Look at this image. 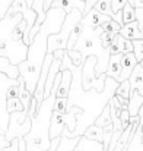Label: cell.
I'll return each mask as SVG.
<instances>
[{
	"instance_id": "cell-22",
	"label": "cell",
	"mask_w": 143,
	"mask_h": 151,
	"mask_svg": "<svg viewBox=\"0 0 143 151\" xmlns=\"http://www.w3.org/2000/svg\"><path fill=\"white\" fill-rule=\"evenodd\" d=\"M121 10H123V22L124 24L132 22V21H136V7L133 4H130L127 1Z\"/></svg>"
},
{
	"instance_id": "cell-26",
	"label": "cell",
	"mask_w": 143,
	"mask_h": 151,
	"mask_svg": "<svg viewBox=\"0 0 143 151\" xmlns=\"http://www.w3.org/2000/svg\"><path fill=\"white\" fill-rule=\"evenodd\" d=\"M133 53L137 59V62H142L143 60V37L139 40H133Z\"/></svg>"
},
{
	"instance_id": "cell-28",
	"label": "cell",
	"mask_w": 143,
	"mask_h": 151,
	"mask_svg": "<svg viewBox=\"0 0 143 151\" xmlns=\"http://www.w3.org/2000/svg\"><path fill=\"white\" fill-rule=\"evenodd\" d=\"M53 110H55V111H61V113H66V111H67V97H55L54 106H53Z\"/></svg>"
},
{
	"instance_id": "cell-9",
	"label": "cell",
	"mask_w": 143,
	"mask_h": 151,
	"mask_svg": "<svg viewBox=\"0 0 143 151\" xmlns=\"http://www.w3.org/2000/svg\"><path fill=\"white\" fill-rule=\"evenodd\" d=\"M108 50H110V54H117V53L124 54V53L133 51V43H132V40L124 38V37L118 32V34L114 37V40L111 41Z\"/></svg>"
},
{
	"instance_id": "cell-15",
	"label": "cell",
	"mask_w": 143,
	"mask_h": 151,
	"mask_svg": "<svg viewBox=\"0 0 143 151\" xmlns=\"http://www.w3.org/2000/svg\"><path fill=\"white\" fill-rule=\"evenodd\" d=\"M120 34L124 37V38H129V40H139L142 38L143 34L142 31L139 29V25H137V21H132V22H127L124 24L121 28H120Z\"/></svg>"
},
{
	"instance_id": "cell-37",
	"label": "cell",
	"mask_w": 143,
	"mask_h": 151,
	"mask_svg": "<svg viewBox=\"0 0 143 151\" xmlns=\"http://www.w3.org/2000/svg\"><path fill=\"white\" fill-rule=\"evenodd\" d=\"M0 134H4V132H3V131H1V129H0Z\"/></svg>"
},
{
	"instance_id": "cell-21",
	"label": "cell",
	"mask_w": 143,
	"mask_h": 151,
	"mask_svg": "<svg viewBox=\"0 0 143 151\" xmlns=\"http://www.w3.org/2000/svg\"><path fill=\"white\" fill-rule=\"evenodd\" d=\"M130 93H132V88H130V82L129 79H124L121 82H118V87L115 88V96H120L126 100H130Z\"/></svg>"
},
{
	"instance_id": "cell-4",
	"label": "cell",
	"mask_w": 143,
	"mask_h": 151,
	"mask_svg": "<svg viewBox=\"0 0 143 151\" xmlns=\"http://www.w3.org/2000/svg\"><path fill=\"white\" fill-rule=\"evenodd\" d=\"M82 10L78 7H73L69 13H66V18L61 24V28L55 34H50L47 40V53H54L58 49H66L69 43V37L72 29L75 28L76 24L82 21Z\"/></svg>"
},
{
	"instance_id": "cell-2",
	"label": "cell",
	"mask_w": 143,
	"mask_h": 151,
	"mask_svg": "<svg viewBox=\"0 0 143 151\" xmlns=\"http://www.w3.org/2000/svg\"><path fill=\"white\" fill-rule=\"evenodd\" d=\"M101 32H102L101 27L91 28V27L83 25L82 32L73 46V49L80 51L83 60L86 59V56H95L96 57V60H98L95 66L96 75L105 73V70L108 68V60H110V50L102 46L101 38H99Z\"/></svg>"
},
{
	"instance_id": "cell-35",
	"label": "cell",
	"mask_w": 143,
	"mask_h": 151,
	"mask_svg": "<svg viewBox=\"0 0 143 151\" xmlns=\"http://www.w3.org/2000/svg\"><path fill=\"white\" fill-rule=\"evenodd\" d=\"M134 7H143V0H133Z\"/></svg>"
},
{
	"instance_id": "cell-3",
	"label": "cell",
	"mask_w": 143,
	"mask_h": 151,
	"mask_svg": "<svg viewBox=\"0 0 143 151\" xmlns=\"http://www.w3.org/2000/svg\"><path fill=\"white\" fill-rule=\"evenodd\" d=\"M22 13L4 15L0 19V56H4L10 60L12 65H19L26 59L28 46L23 41H15L12 38V29L22 19Z\"/></svg>"
},
{
	"instance_id": "cell-38",
	"label": "cell",
	"mask_w": 143,
	"mask_h": 151,
	"mask_svg": "<svg viewBox=\"0 0 143 151\" xmlns=\"http://www.w3.org/2000/svg\"><path fill=\"white\" fill-rule=\"evenodd\" d=\"M140 63H142V65H143V60H142V62H140Z\"/></svg>"
},
{
	"instance_id": "cell-19",
	"label": "cell",
	"mask_w": 143,
	"mask_h": 151,
	"mask_svg": "<svg viewBox=\"0 0 143 151\" xmlns=\"http://www.w3.org/2000/svg\"><path fill=\"white\" fill-rule=\"evenodd\" d=\"M79 139H80V135L73 137V138H69V137H66V135H61L60 145L57 147L55 151H73L75 147H76V144L79 142Z\"/></svg>"
},
{
	"instance_id": "cell-10",
	"label": "cell",
	"mask_w": 143,
	"mask_h": 151,
	"mask_svg": "<svg viewBox=\"0 0 143 151\" xmlns=\"http://www.w3.org/2000/svg\"><path fill=\"white\" fill-rule=\"evenodd\" d=\"M108 19H112V18H110L108 15H104V13L98 12L95 7H92L88 13H85L82 16V24L86 25V27H91V28H98L104 22H107Z\"/></svg>"
},
{
	"instance_id": "cell-17",
	"label": "cell",
	"mask_w": 143,
	"mask_h": 151,
	"mask_svg": "<svg viewBox=\"0 0 143 151\" xmlns=\"http://www.w3.org/2000/svg\"><path fill=\"white\" fill-rule=\"evenodd\" d=\"M142 104H143V96L139 94L136 90H132L129 106H127V109H129V111H130V116H137L139 109H140Z\"/></svg>"
},
{
	"instance_id": "cell-29",
	"label": "cell",
	"mask_w": 143,
	"mask_h": 151,
	"mask_svg": "<svg viewBox=\"0 0 143 151\" xmlns=\"http://www.w3.org/2000/svg\"><path fill=\"white\" fill-rule=\"evenodd\" d=\"M115 35H117V34H115ZM115 35H114V34H111V32H105V31H102V32H101V35H99L102 46H104L105 49H108V47H110V44H111V41L114 40V37H115Z\"/></svg>"
},
{
	"instance_id": "cell-34",
	"label": "cell",
	"mask_w": 143,
	"mask_h": 151,
	"mask_svg": "<svg viewBox=\"0 0 143 151\" xmlns=\"http://www.w3.org/2000/svg\"><path fill=\"white\" fill-rule=\"evenodd\" d=\"M53 1H54V0H46V1H44V10H46V12L51 7V3H53Z\"/></svg>"
},
{
	"instance_id": "cell-32",
	"label": "cell",
	"mask_w": 143,
	"mask_h": 151,
	"mask_svg": "<svg viewBox=\"0 0 143 151\" xmlns=\"http://www.w3.org/2000/svg\"><path fill=\"white\" fill-rule=\"evenodd\" d=\"M7 147H10V141L6 139L4 134H0V151H6Z\"/></svg>"
},
{
	"instance_id": "cell-20",
	"label": "cell",
	"mask_w": 143,
	"mask_h": 151,
	"mask_svg": "<svg viewBox=\"0 0 143 151\" xmlns=\"http://www.w3.org/2000/svg\"><path fill=\"white\" fill-rule=\"evenodd\" d=\"M94 123H95L96 126H101V128H104V126H107L108 123H111V111H110V104H108V103L104 106L102 111L95 117Z\"/></svg>"
},
{
	"instance_id": "cell-18",
	"label": "cell",
	"mask_w": 143,
	"mask_h": 151,
	"mask_svg": "<svg viewBox=\"0 0 143 151\" xmlns=\"http://www.w3.org/2000/svg\"><path fill=\"white\" fill-rule=\"evenodd\" d=\"M102 134H104V128L96 126L95 123H91L85 131H83V137H86L88 139H94L98 142H102Z\"/></svg>"
},
{
	"instance_id": "cell-25",
	"label": "cell",
	"mask_w": 143,
	"mask_h": 151,
	"mask_svg": "<svg viewBox=\"0 0 143 151\" xmlns=\"http://www.w3.org/2000/svg\"><path fill=\"white\" fill-rule=\"evenodd\" d=\"M101 28H102V31H105V32H111V34H118L120 32V28H121V25L118 24V22H115L114 19H108L107 22H104L102 25H101Z\"/></svg>"
},
{
	"instance_id": "cell-36",
	"label": "cell",
	"mask_w": 143,
	"mask_h": 151,
	"mask_svg": "<svg viewBox=\"0 0 143 151\" xmlns=\"http://www.w3.org/2000/svg\"><path fill=\"white\" fill-rule=\"evenodd\" d=\"M26 3H28V6L31 7V6H32V3H34V0H26Z\"/></svg>"
},
{
	"instance_id": "cell-14",
	"label": "cell",
	"mask_w": 143,
	"mask_h": 151,
	"mask_svg": "<svg viewBox=\"0 0 143 151\" xmlns=\"http://www.w3.org/2000/svg\"><path fill=\"white\" fill-rule=\"evenodd\" d=\"M72 79H73V73L69 68L61 70V79L57 88V94L55 97H67L70 93V85H72Z\"/></svg>"
},
{
	"instance_id": "cell-30",
	"label": "cell",
	"mask_w": 143,
	"mask_h": 151,
	"mask_svg": "<svg viewBox=\"0 0 143 151\" xmlns=\"http://www.w3.org/2000/svg\"><path fill=\"white\" fill-rule=\"evenodd\" d=\"M120 119H121V128L126 129V128L130 125V111H129V109H123V110H121Z\"/></svg>"
},
{
	"instance_id": "cell-11",
	"label": "cell",
	"mask_w": 143,
	"mask_h": 151,
	"mask_svg": "<svg viewBox=\"0 0 143 151\" xmlns=\"http://www.w3.org/2000/svg\"><path fill=\"white\" fill-rule=\"evenodd\" d=\"M137 59L134 56L133 51H129V53H124L123 54V59H121V72H120V81H124V79H129L132 70L134 69V66L137 65Z\"/></svg>"
},
{
	"instance_id": "cell-16",
	"label": "cell",
	"mask_w": 143,
	"mask_h": 151,
	"mask_svg": "<svg viewBox=\"0 0 143 151\" xmlns=\"http://www.w3.org/2000/svg\"><path fill=\"white\" fill-rule=\"evenodd\" d=\"M51 7H60L63 9L66 13H69L73 7H78L83 12L85 9V1L83 0H54L51 3Z\"/></svg>"
},
{
	"instance_id": "cell-23",
	"label": "cell",
	"mask_w": 143,
	"mask_h": 151,
	"mask_svg": "<svg viewBox=\"0 0 143 151\" xmlns=\"http://www.w3.org/2000/svg\"><path fill=\"white\" fill-rule=\"evenodd\" d=\"M82 28H83L82 21H80L79 24H76V25H75V28H73V29H72V32H70V37H69V43H67L66 50H72V49H73L75 43L78 41V38H79V35H80V32H82Z\"/></svg>"
},
{
	"instance_id": "cell-27",
	"label": "cell",
	"mask_w": 143,
	"mask_h": 151,
	"mask_svg": "<svg viewBox=\"0 0 143 151\" xmlns=\"http://www.w3.org/2000/svg\"><path fill=\"white\" fill-rule=\"evenodd\" d=\"M67 56L70 57V60H72V63L73 65H76V66H82L83 65V57H82V54H80V51L76 50V49H72V50H67Z\"/></svg>"
},
{
	"instance_id": "cell-8",
	"label": "cell",
	"mask_w": 143,
	"mask_h": 151,
	"mask_svg": "<svg viewBox=\"0 0 143 151\" xmlns=\"http://www.w3.org/2000/svg\"><path fill=\"white\" fill-rule=\"evenodd\" d=\"M18 84V78H9L6 73L0 72V129L6 134L7 125H9V113L6 110V91L10 85Z\"/></svg>"
},
{
	"instance_id": "cell-1",
	"label": "cell",
	"mask_w": 143,
	"mask_h": 151,
	"mask_svg": "<svg viewBox=\"0 0 143 151\" xmlns=\"http://www.w3.org/2000/svg\"><path fill=\"white\" fill-rule=\"evenodd\" d=\"M66 18V12L60 7H50L46 13V19L41 24L38 32L31 40V44L28 46V54L23 62L18 65L19 75L23 76L26 88L34 94L40 73L41 66L44 62V57L47 54V40L50 34H55L60 31L61 24Z\"/></svg>"
},
{
	"instance_id": "cell-33",
	"label": "cell",
	"mask_w": 143,
	"mask_h": 151,
	"mask_svg": "<svg viewBox=\"0 0 143 151\" xmlns=\"http://www.w3.org/2000/svg\"><path fill=\"white\" fill-rule=\"evenodd\" d=\"M83 1H85V9H83L82 15L88 13L92 7H95V4H96V1H98V0H83Z\"/></svg>"
},
{
	"instance_id": "cell-5",
	"label": "cell",
	"mask_w": 143,
	"mask_h": 151,
	"mask_svg": "<svg viewBox=\"0 0 143 151\" xmlns=\"http://www.w3.org/2000/svg\"><path fill=\"white\" fill-rule=\"evenodd\" d=\"M96 57L95 56H86L83 65H82V88L85 91H89L92 88H95L96 91H102L104 90V84H105V78L107 73H95V66H96Z\"/></svg>"
},
{
	"instance_id": "cell-13",
	"label": "cell",
	"mask_w": 143,
	"mask_h": 151,
	"mask_svg": "<svg viewBox=\"0 0 143 151\" xmlns=\"http://www.w3.org/2000/svg\"><path fill=\"white\" fill-rule=\"evenodd\" d=\"M129 82H130L132 90H136L139 94L143 96V65L140 62L132 70V73L129 76Z\"/></svg>"
},
{
	"instance_id": "cell-24",
	"label": "cell",
	"mask_w": 143,
	"mask_h": 151,
	"mask_svg": "<svg viewBox=\"0 0 143 151\" xmlns=\"http://www.w3.org/2000/svg\"><path fill=\"white\" fill-rule=\"evenodd\" d=\"M6 110L7 113H13V111H19V110H25L22 101L19 100V97H13V99H7L6 100Z\"/></svg>"
},
{
	"instance_id": "cell-12",
	"label": "cell",
	"mask_w": 143,
	"mask_h": 151,
	"mask_svg": "<svg viewBox=\"0 0 143 151\" xmlns=\"http://www.w3.org/2000/svg\"><path fill=\"white\" fill-rule=\"evenodd\" d=\"M121 59L123 54L117 53V54H110V60H108V68L105 70L107 76L115 79L117 82L120 81V72H121Z\"/></svg>"
},
{
	"instance_id": "cell-31",
	"label": "cell",
	"mask_w": 143,
	"mask_h": 151,
	"mask_svg": "<svg viewBox=\"0 0 143 151\" xmlns=\"http://www.w3.org/2000/svg\"><path fill=\"white\" fill-rule=\"evenodd\" d=\"M129 0H112L111 1V7H112V12L114 13H117L118 10H121L123 7H124V4L127 3Z\"/></svg>"
},
{
	"instance_id": "cell-7",
	"label": "cell",
	"mask_w": 143,
	"mask_h": 151,
	"mask_svg": "<svg viewBox=\"0 0 143 151\" xmlns=\"http://www.w3.org/2000/svg\"><path fill=\"white\" fill-rule=\"evenodd\" d=\"M18 12L22 13L23 19L26 21V29H25V32H23V43H25L26 46H29V44H31L29 32H31V29H32V27H34V24H35V21H37V12H35L32 7L28 6L26 0H13L6 13H7V15H13V13H18Z\"/></svg>"
},
{
	"instance_id": "cell-6",
	"label": "cell",
	"mask_w": 143,
	"mask_h": 151,
	"mask_svg": "<svg viewBox=\"0 0 143 151\" xmlns=\"http://www.w3.org/2000/svg\"><path fill=\"white\" fill-rule=\"evenodd\" d=\"M32 126V119L28 116L26 110H19V111H13L9 116V125H7V131H6V139L12 141L13 138H19V137H25L29 134Z\"/></svg>"
}]
</instances>
